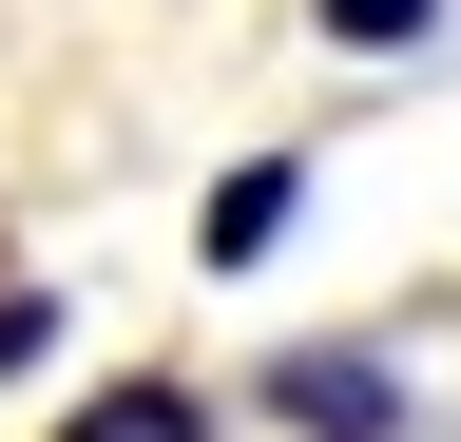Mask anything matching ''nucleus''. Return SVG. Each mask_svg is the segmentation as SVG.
I'll use <instances>...</instances> for the list:
<instances>
[{
    "mask_svg": "<svg viewBox=\"0 0 461 442\" xmlns=\"http://www.w3.org/2000/svg\"><path fill=\"white\" fill-rule=\"evenodd\" d=\"M269 423H308V442H403V365H384V347H288V365H269Z\"/></svg>",
    "mask_w": 461,
    "mask_h": 442,
    "instance_id": "1",
    "label": "nucleus"
},
{
    "mask_svg": "<svg viewBox=\"0 0 461 442\" xmlns=\"http://www.w3.org/2000/svg\"><path fill=\"white\" fill-rule=\"evenodd\" d=\"M288 212H308V174H288V154H250V174L212 193V231H193V250H212V269H250V250L288 231Z\"/></svg>",
    "mask_w": 461,
    "mask_h": 442,
    "instance_id": "2",
    "label": "nucleus"
},
{
    "mask_svg": "<svg viewBox=\"0 0 461 442\" xmlns=\"http://www.w3.org/2000/svg\"><path fill=\"white\" fill-rule=\"evenodd\" d=\"M58 442H212V404H193V384H96Z\"/></svg>",
    "mask_w": 461,
    "mask_h": 442,
    "instance_id": "3",
    "label": "nucleus"
}]
</instances>
